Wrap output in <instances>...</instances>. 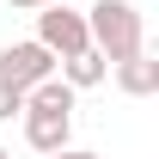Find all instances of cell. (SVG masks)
<instances>
[{
  "instance_id": "6da1fadb",
  "label": "cell",
  "mask_w": 159,
  "mask_h": 159,
  "mask_svg": "<svg viewBox=\"0 0 159 159\" xmlns=\"http://www.w3.org/2000/svg\"><path fill=\"white\" fill-rule=\"evenodd\" d=\"M86 37H92V49L116 67V61H129V55L147 49V19H141L135 0H98V6L86 12Z\"/></svg>"
},
{
  "instance_id": "7a4b0ae2",
  "label": "cell",
  "mask_w": 159,
  "mask_h": 159,
  "mask_svg": "<svg viewBox=\"0 0 159 159\" xmlns=\"http://www.w3.org/2000/svg\"><path fill=\"white\" fill-rule=\"evenodd\" d=\"M37 43H43L55 61L92 49V37H86V12H74V6H37Z\"/></svg>"
},
{
  "instance_id": "3957f363",
  "label": "cell",
  "mask_w": 159,
  "mask_h": 159,
  "mask_svg": "<svg viewBox=\"0 0 159 159\" xmlns=\"http://www.w3.org/2000/svg\"><path fill=\"white\" fill-rule=\"evenodd\" d=\"M49 74H55V55H49V49H43L37 37H25V43H6V49H0V80H6V86L31 92V86H37V80H49Z\"/></svg>"
},
{
  "instance_id": "277c9868",
  "label": "cell",
  "mask_w": 159,
  "mask_h": 159,
  "mask_svg": "<svg viewBox=\"0 0 159 159\" xmlns=\"http://www.w3.org/2000/svg\"><path fill=\"white\" fill-rule=\"evenodd\" d=\"M25 141H31V153H61V147H74V110L25 104Z\"/></svg>"
},
{
  "instance_id": "5b68a950",
  "label": "cell",
  "mask_w": 159,
  "mask_h": 159,
  "mask_svg": "<svg viewBox=\"0 0 159 159\" xmlns=\"http://www.w3.org/2000/svg\"><path fill=\"white\" fill-rule=\"evenodd\" d=\"M116 86L129 92V98H153L159 92V55H129V61H116Z\"/></svg>"
},
{
  "instance_id": "8992f818",
  "label": "cell",
  "mask_w": 159,
  "mask_h": 159,
  "mask_svg": "<svg viewBox=\"0 0 159 159\" xmlns=\"http://www.w3.org/2000/svg\"><path fill=\"white\" fill-rule=\"evenodd\" d=\"M61 80H67L74 92H92V86H104V80H110V61H104L98 49H80V55L61 61Z\"/></svg>"
},
{
  "instance_id": "52a82bcc",
  "label": "cell",
  "mask_w": 159,
  "mask_h": 159,
  "mask_svg": "<svg viewBox=\"0 0 159 159\" xmlns=\"http://www.w3.org/2000/svg\"><path fill=\"white\" fill-rule=\"evenodd\" d=\"M12 116H25V92L0 80V122H12Z\"/></svg>"
},
{
  "instance_id": "ba28073f",
  "label": "cell",
  "mask_w": 159,
  "mask_h": 159,
  "mask_svg": "<svg viewBox=\"0 0 159 159\" xmlns=\"http://www.w3.org/2000/svg\"><path fill=\"white\" fill-rule=\"evenodd\" d=\"M43 159H98V153H86V147H61V153H43Z\"/></svg>"
},
{
  "instance_id": "9c48e42d",
  "label": "cell",
  "mask_w": 159,
  "mask_h": 159,
  "mask_svg": "<svg viewBox=\"0 0 159 159\" xmlns=\"http://www.w3.org/2000/svg\"><path fill=\"white\" fill-rule=\"evenodd\" d=\"M6 6H19V12H37V0H6Z\"/></svg>"
},
{
  "instance_id": "30bf717a",
  "label": "cell",
  "mask_w": 159,
  "mask_h": 159,
  "mask_svg": "<svg viewBox=\"0 0 159 159\" xmlns=\"http://www.w3.org/2000/svg\"><path fill=\"white\" fill-rule=\"evenodd\" d=\"M37 6H67V0H37Z\"/></svg>"
},
{
  "instance_id": "8fae6325",
  "label": "cell",
  "mask_w": 159,
  "mask_h": 159,
  "mask_svg": "<svg viewBox=\"0 0 159 159\" xmlns=\"http://www.w3.org/2000/svg\"><path fill=\"white\" fill-rule=\"evenodd\" d=\"M0 159H12V153H6V147H0Z\"/></svg>"
}]
</instances>
